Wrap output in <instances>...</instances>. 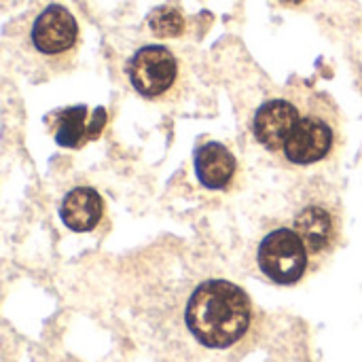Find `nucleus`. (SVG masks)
<instances>
[{
  "label": "nucleus",
  "mask_w": 362,
  "mask_h": 362,
  "mask_svg": "<svg viewBox=\"0 0 362 362\" xmlns=\"http://www.w3.org/2000/svg\"><path fill=\"white\" fill-rule=\"evenodd\" d=\"M151 30L161 36V38H170V36H178L185 30V19L178 11L170 8V6H161L157 11H153L151 15Z\"/></svg>",
  "instance_id": "9b49d317"
},
{
  "label": "nucleus",
  "mask_w": 362,
  "mask_h": 362,
  "mask_svg": "<svg viewBox=\"0 0 362 362\" xmlns=\"http://www.w3.org/2000/svg\"><path fill=\"white\" fill-rule=\"evenodd\" d=\"M195 172L204 187L225 189L235 174V157L221 142H208L195 153Z\"/></svg>",
  "instance_id": "9d476101"
},
{
  "label": "nucleus",
  "mask_w": 362,
  "mask_h": 362,
  "mask_svg": "<svg viewBox=\"0 0 362 362\" xmlns=\"http://www.w3.org/2000/svg\"><path fill=\"white\" fill-rule=\"evenodd\" d=\"M299 119L301 115L297 106L291 104L288 100H269L255 115V123H252L255 138L267 151H274V153L284 151Z\"/></svg>",
  "instance_id": "423d86ee"
},
{
  "label": "nucleus",
  "mask_w": 362,
  "mask_h": 362,
  "mask_svg": "<svg viewBox=\"0 0 362 362\" xmlns=\"http://www.w3.org/2000/svg\"><path fill=\"white\" fill-rule=\"evenodd\" d=\"M278 2H282V4H301L303 0H278Z\"/></svg>",
  "instance_id": "f8f14e48"
},
{
  "label": "nucleus",
  "mask_w": 362,
  "mask_h": 362,
  "mask_svg": "<svg viewBox=\"0 0 362 362\" xmlns=\"http://www.w3.org/2000/svg\"><path fill=\"white\" fill-rule=\"evenodd\" d=\"M127 76L140 95L159 98L174 85L178 76V62L170 49L161 45H146L127 62Z\"/></svg>",
  "instance_id": "20e7f679"
},
{
  "label": "nucleus",
  "mask_w": 362,
  "mask_h": 362,
  "mask_svg": "<svg viewBox=\"0 0 362 362\" xmlns=\"http://www.w3.org/2000/svg\"><path fill=\"white\" fill-rule=\"evenodd\" d=\"M189 335L208 350H229L240 344L252 325L248 295L229 280H206L197 284L182 314Z\"/></svg>",
  "instance_id": "f257e3e1"
},
{
  "label": "nucleus",
  "mask_w": 362,
  "mask_h": 362,
  "mask_svg": "<svg viewBox=\"0 0 362 362\" xmlns=\"http://www.w3.org/2000/svg\"><path fill=\"white\" fill-rule=\"evenodd\" d=\"M333 142H335L333 127L325 119L308 115L299 119L282 153L293 163L310 165L325 159L331 153Z\"/></svg>",
  "instance_id": "39448f33"
},
{
  "label": "nucleus",
  "mask_w": 362,
  "mask_h": 362,
  "mask_svg": "<svg viewBox=\"0 0 362 362\" xmlns=\"http://www.w3.org/2000/svg\"><path fill=\"white\" fill-rule=\"evenodd\" d=\"M104 214V202L98 191L89 187H76L72 189L59 208V216L64 225L72 231H91L100 223Z\"/></svg>",
  "instance_id": "1a4fd4ad"
},
{
  "label": "nucleus",
  "mask_w": 362,
  "mask_h": 362,
  "mask_svg": "<svg viewBox=\"0 0 362 362\" xmlns=\"http://www.w3.org/2000/svg\"><path fill=\"white\" fill-rule=\"evenodd\" d=\"M293 229L301 235L310 255H325L337 242V218L331 208L322 204L303 206L295 214Z\"/></svg>",
  "instance_id": "6e6552de"
},
{
  "label": "nucleus",
  "mask_w": 362,
  "mask_h": 362,
  "mask_svg": "<svg viewBox=\"0 0 362 362\" xmlns=\"http://www.w3.org/2000/svg\"><path fill=\"white\" fill-rule=\"evenodd\" d=\"M53 134L59 146L81 148L85 142L95 140L106 123V110L98 106L95 110H87V106H72L53 112Z\"/></svg>",
  "instance_id": "0eeeda50"
},
{
  "label": "nucleus",
  "mask_w": 362,
  "mask_h": 362,
  "mask_svg": "<svg viewBox=\"0 0 362 362\" xmlns=\"http://www.w3.org/2000/svg\"><path fill=\"white\" fill-rule=\"evenodd\" d=\"M261 272L276 284H297L310 263V250L295 229L280 227L263 238L257 250Z\"/></svg>",
  "instance_id": "f03ea898"
},
{
  "label": "nucleus",
  "mask_w": 362,
  "mask_h": 362,
  "mask_svg": "<svg viewBox=\"0 0 362 362\" xmlns=\"http://www.w3.org/2000/svg\"><path fill=\"white\" fill-rule=\"evenodd\" d=\"M28 45L47 62L66 59L78 45V25L74 15L62 4H47L30 25Z\"/></svg>",
  "instance_id": "7ed1b4c3"
}]
</instances>
